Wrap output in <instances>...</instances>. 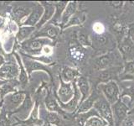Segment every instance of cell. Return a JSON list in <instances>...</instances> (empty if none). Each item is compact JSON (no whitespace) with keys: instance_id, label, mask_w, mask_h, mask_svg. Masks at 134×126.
<instances>
[{"instance_id":"10","label":"cell","mask_w":134,"mask_h":126,"mask_svg":"<svg viewBox=\"0 0 134 126\" xmlns=\"http://www.w3.org/2000/svg\"><path fill=\"white\" fill-rule=\"evenodd\" d=\"M19 76L18 66L13 63H4L0 67V78L5 80L15 79Z\"/></svg>"},{"instance_id":"7","label":"cell","mask_w":134,"mask_h":126,"mask_svg":"<svg viewBox=\"0 0 134 126\" xmlns=\"http://www.w3.org/2000/svg\"><path fill=\"white\" fill-rule=\"evenodd\" d=\"M21 55L23 56V61L24 63V65L25 66V70H26L27 73L29 75H30L33 71L40 70V71H44L51 76V73H50L49 68L46 66H44V64H42V63L37 61L32 60L31 57H29L28 55H25L23 53H21Z\"/></svg>"},{"instance_id":"18","label":"cell","mask_w":134,"mask_h":126,"mask_svg":"<svg viewBox=\"0 0 134 126\" xmlns=\"http://www.w3.org/2000/svg\"><path fill=\"white\" fill-rule=\"evenodd\" d=\"M67 4H68V2H67V1H61V2H59L58 3H54L55 12H54V15L52 18V20L49 22V24H53V23H54V24L55 25L58 23H60L63 12H64Z\"/></svg>"},{"instance_id":"3","label":"cell","mask_w":134,"mask_h":126,"mask_svg":"<svg viewBox=\"0 0 134 126\" xmlns=\"http://www.w3.org/2000/svg\"><path fill=\"white\" fill-rule=\"evenodd\" d=\"M99 89L102 92L103 95L111 105L114 104L120 99L119 88L116 82L110 81L106 83H102L99 85Z\"/></svg>"},{"instance_id":"37","label":"cell","mask_w":134,"mask_h":126,"mask_svg":"<svg viewBox=\"0 0 134 126\" xmlns=\"http://www.w3.org/2000/svg\"><path fill=\"white\" fill-rule=\"evenodd\" d=\"M3 101L2 100V101H1V103H0V108H1V107H2V104H3Z\"/></svg>"},{"instance_id":"22","label":"cell","mask_w":134,"mask_h":126,"mask_svg":"<svg viewBox=\"0 0 134 126\" xmlns=\"http://www.w3.org/2000/svg\"><path fill=\"white\" fill-rule=\"evenodd\" d=\"M31 107H32V101L30 98V96L29 94H26L23 102V104H21L19 107V108L16 110V113H21L24 117H26V114L29 113V111L31 108Z\"/></svg>"},{"instance_id":"14","label":"cell","mask_w":134,"mask_h":126,"mask_svg":"<svg viewBox=\"0 0 134 126\" xmlns=\"http://www.w3.org/2000/svg\"><path fill=\"white\" fill-rule=\"evenodd\" d=\"M76 10H77V3L74 1L69 2L65 8L64 12H63V14L61 17L60 24L62 25V27H61L62 29L65 26L67 23L69 22V20L75 15Z\"/></svg>"},{"instance_id":"1","label":"cell","mask_w":134,"mask_h":126,"mask_svg":"<svg viewBox=\"0 0 134 126\" xmlns=\"http://www.w3.org/2000/svg\"><path fill=\"white\" fill-rule=\"evenodd\" d=\"M98 112L100 117L110 126H114V120H113V113L111 109V105L105 98L99 97L96 101L93 107Z\"/></svg>"},{"instance_id":"5","label":"cell","mask_w":134,"mask_h":126,"mask_svg":"<svg viewBox=\"0 0 134 126\" xmlns=\"http://www.w3.org/2000/svg\"><path fill=\"white\" fill-rule=\"evenodd\" d=\"M75 94V89L73 82H65L60 78V86L58 89L57 97L59 103H66L72 99Z\"/></svg>"},{"instance_id":"21","label":"cell","mask_w":134,"mask_h":126,"mask_svg":"<svg viewBox=\"0 0 134 126\" xmlns=\"http://www.w3.org/2000/svg\"><path fill=\"white\" fill-rule=\"evenodd\" d=\"M14 55H15V57L17 59V61H18L19 66V68H20L19 76V83L21 84V85L25 86L28 83V81H29V77H28V75H27V71H26V70H25L22 61H21V58L19 57V56L17 53H15Z\"/></svg>"},{"instance_id":"9","label":"cell","mask_w":134,"mask_h":126,"mask_svg":"<svg viewBox=\"0 0 134 126\" xmlns=\"http://www.w3.org/2000/svg\"><path fill=\"white\" fill-rule=\"evenodd\" d=\"M44 14V8L41 4H38L35 8H34L33 11L29 14L28 18L25 19L24 22L21 24L22 26H32L35 27L40 22L42 15Z\"/></svg>"},{"instance_id":"20","label":"cell","mask_w":134,"mask_h":126,"mask_svg":"<svg viewBox=\"0 0 134 126\" xmlns=\"http://www.w3.org/2000/svg\"><path fill=\"white\" fill-rule=\"evenodd\" d=\"M45 105L46 108L48 109L49 112H61L62 109L60 107V104L56 101V99L54 98L51 94V92H48V95L46 97L45 99Z\"/></svg>"},{"instance_id":"26","label":"cell","mask_w":134,"mask_h":126,"mask_svg":"<svg viewBox=\"0 0 134 126\" xmlns=\"http://www.w3.org/2000/svg\"><path fill=\"white\" fill-rule=\"evenodd\" d=\"M78 40H79V43L81 44V45H84V46H91V41L89 39L88 35H86V34H84V33L79 34Z\"/></svg>"},{"instance_id":"2","label":"cell","mask_w":134,"mask_h":126,"mask_svg":"<svg viewBox=\"0 0 134 126\" xmlns=\"http://www.w3.org/2000/svg\"><path fill=\"white\" fill-rule=\"evenodd\" d=\"M51 43V40L47 38H31L21 43L22 48L29 55H39L41 53V50L45 45Z\"/></svg>"},{"instance_id":"36","label":"cell","mask_w":134,"mask_h":126,"mask_svg":"<svg viewBox=\"0 0 134 126\" xmlns=\"http://www.w3.org/2000/svg\"><path fill=\"white\" fill-rule=\"evenodd\" d=\"M4 64V59L2 56H0V67Z\"/></svg>"},{"instance_id":"6","label":"cell","mask_w":134,"mask_h":126,"mask_svg":"<svg viewBox=\"0 0 134 126\" xmlns=\"http://www.w3.org/2000/svg\"><path fill=\"white\" fill-rule=\"evenodd\" d=\"M60 31V29L56 25L47 23L43 27L33 34V38H47V39H56Z\"/></svg>"},{"instance_id":"23","label":"cell","mask_w":134,"mask_h":126,"mask_svg":"<svg viewBox=\"0 0 134 126\" xmlns=\"http://www.w3.org/2000/svg\"><path fill=\"white\" fill-rule=\"evenodd\" d=\"M119 69L120 68L114 67V68H108V69H106V70H103L102 72H100V80L102 82H103L104 83L111 81V78L114 77V76L117 72L116 70H119Z\"/></svg>"},{"instance_id":"29","label":"cell","mask_w":134,"mask_h":126,"mask_svg":"<svg viewBox=\"0 0 134 126\" xmlns=\"http://www.w3.org/2000/svg\"><path fill=\"white\" fill-rule=\"evenodd\" d=\"M9 125V121H8L6 111L4 108L2 109V112L0 113V126H8Z\"/></svg>"},{"instance_id":"17","label":"cell","mask_w":134,"mask_h":126,"mask_svg":"<svg viewBox=\"0 0 134 126\" xmlns=\"http://www.w3.org/2000/svg\"><path fill=\"white\" fill-rule=\"evenodd\" d=\"M113 60L114 58L111 56V54H106L103 56L98 57L95 61V67L97 70H106L110 68V66H111Z\"/></svg>"},{"instance_id":"34","label":"cell","mask_w":134,"mask_h":126,"mask_svg":"<svg viewBox=\"0 0 134 126\" xmlns=\"http://www.w3.org/2000/svg\"><path fill=\"white\" fill-rule=\"evenodd\" d=\"M106 37H105V35H99L96 37V41H97V43L99 45H104L105 43H106Z\"/></svg>"},{"instance_id":"38","label":"cell","mask_w":134,"mask_h":126,"mask_svg":"<svg viewBox=\"0 0 134 126\" xmlns=\"http://www.w3.org/2000/svg\"><path fill=\"white\" fill-rule=\"evenodd\" d=\"M106 126H110V125H108V124H107V125H106Z\"/></svg>"},{"instance_id":"30","label":"cell","mask_w":134,"mask_h":126,"mask_svg":"<svg viewBox=\"0 0 134 126\" xmlns=\"http://www.w3.org/2000/svg\"><path fill=\"white\" fill-rule=\"evenodd\" d=\"M38 108H39V103L38 102L35 103V107H34V109L31 113V116H30V119H29L28 122H31V123H35V121L38 120Z\"/></svg>"},{"instance_id":"15","label":"cell","mask_w":134,"mask_h":126,"mask_svg":"<svg viewBox=\"0 0 134 126\" xmlns=\"http://www.w3.org/2000/svg\"><path fill=\"white\" fill-rule=\"evenodd\" d=\"M98 98H99L98 94L96 93V91L93 90L91 92L90 96L79 105L78 109H77V113H85V112L91 110V109L94 107V103L98 99Z\"/></svg>"},{"instance_id":"11","label":"cell","mask_w":134,"mask_h":126,"mask_svg":"<svg viewBox=\"0 0 134 126\" xmlns=\"http://www.w3.org/2000/svg\"><path fill=\"white\" fill-rule=\"evenodd\" d=\"M25 98V93L24 92H14V93H11L9 95L6 96L7 101V108L9 110L18 108L21 103L24 102Z\"/></svg>"},{"instance_id":"19","label":"cell","mask_w":134,"mask_h":126,"mask_svg":"<svg viewBox=\"0 0 134 126\" xmlns=\"http://www.w3.org/2000/svg\"><path fill=\"white\" fill-rule=\"evenodd\" d=\"M35 29H36L35 27H32V26H21L16 35L17 40L20 43H22V42L26 40V39L29 36H30L33 33L35 32Z\"/></svg>"},{"instance_id":"33","label":"cell","mask_w":134,"mask_h":126,"mask_svg":"<svg viewBox=\"0 0 134 126\" xmlns=\"http://www.w3.org/2000/svg\"><path fill=\"white\" fill-rule=\"evenodd\" d=\"M127 36L129 37V39L132 40V42L134 44V27H132L129 29L128 33H127Z\"/></svg>"},{"instance_id":"39","label":"cell","mask_w":134,"mask_h":126,"mask_svg":"<svg viewBox=\"0 0 134 126\" xmlns=\"http://www.w3.org/2000/svg\"><path fill=\"white\" fill-rule=\"evenodd\" d=\"M85 126H88V125H85Z\"/></svg>"},{"instance_id":"25","label":"cell","mask_w":134,"mask_h":126,"mask_svg":"<svg viewBox=\"0 0 134 126\" xmlns=\"http://www.w3.org/2000/svg\"><path fill=\"white\" fill-rule=\"evenodd\" d=\"M85 125H88V126H106V125H107V124L102 119V118L92 117L86 121Z\"/></svg>"},{"instance_id":"12","label":"cell","mask_w":134,"mask_h":126,"mask_svg":"<svg viewBox=\"0 0 134 126\" xmlns=\"http://www.w3.org/2000/svg\"><path fill=\"white\" fill-rule=\"evenodd\" d=\"M76 85L81 95V103H80V104H81L83 101H85L91 94V92L90 88V84H89V81H88V79L86 77L80 76L76 79Z\"/></svg>"},{"instance_id":"16","label":"cell","mask_w":134,"mask_h":126,"mask_svg":"<svg viewBox=\"0 0 134 126\" xmlns=\"http://www.w3.org/2000/svg\"><path fill=\"white\" fill-rule=\"evenodd\" d=\"M79 77H80L79 71L76 69L72 68V67L65 66L63 67V69L61 71L60 78L65 82H73L75 81H76V79Z\"/></svg>"},{"instance_id":"4","label":"cell","mask_w":134,"mask_h":126,"mask_svg":"<svg viewBox=\"0 0 134 126\" xmlns=\"http://www.w3.org/2000/svg\"><path fill=\"white\" fill-rule=\"evenodd\" d=\"M128 107L125 105L119 99L116 103L111 105L114 126H121L122 122L126 119L128 113Z\"/></svg>"},{"instance_id":"28","label":"cell","mask_w":134,"mask_h":126,"mask_svg":"<svg viewBox=\"0 0 134 126\" xmlns=\"http://www.w3.org/2000/svg\"><path fill=\"white\" fill-rule=\"evenodd\" d=\"M14 91V87H13L11 84H8V83H3V86L0 87V95L2 97L3 95H5L10 92Z\"/></svg>"},{"instance_id":"32","label":"cell","mask_w":134,"mask_h":126,"mask_svg":"<svg viewBox=\"0 0 134 126\" xmlns=\"http://www.w3.org/2000/svg\"><path fill=\"white\" fill-rule=\"evenodd\" d=\"M108 5H110L113 8H121L123 4V2L121 1H115V2H108Z\"/></svg>"},{"instance_id":"35","label":"cell","mask_w":134,"mask_h":126,"mask_svg":"<svg viewBox=\"0 0 134 126\" xmlns=\"http://www.w3.org/2000/svg\"><path fill=\"white\" fill-rule=\"evenodd\" d=\"M121 126H134L133 123L132 119H130L129 118H126V119L122 122V124H121Z\"/></svg>"},{"instance_id":"31","label":"cell","mask_w":134,"mask_h":126,"mask_svg":"<svg viewBox=\"0 0 134 126\" xmlns=\"http://www.w3.org/2000/svg\"><path fill=\"white\" fill-rule=\"evenodd\" d=\"M124 72L125 73H133L134 72V61H127L124 66Z\"/></svg>"},{"instance_id":"8","label":"cell","mask_w":134,"mask_h":126,"mask_svg":"<svg viewBox=\"0 0 134 126\" xmlns=\"http://www.w3.org/2000/svg\"><path fill=\"white\" fill-rule=\"evenodd\" d=\"M40 4L44 8V14L42 15L40 22L38 23V24L35 26L37 30L43 27L44 25L46 24L48 22H49L50 19H52V18L54 17V12H55L54 4L49 3L48 2H41Z\"/></svg>"},{"instance_id":"13","label":"cell","mask_w":134,"mask_h":126,"mask_svg":"<svg viewBox=\"0 0 134 126\" xmlns=\"http://www.w3.org/2000/svg\"><path fill=\"white\" fill-rule=\"evenodd\" d=\"M119 50L124 60H127V61H130L129 58H131L134 55V44L129 39L128 36L121 42Z\"/></svg>"},{"instance_id":"27","label":"cell","mask_w":134,"mask_h":126,"mask_svg":"<svg viewBox=\"0 0 134 126\" xmlns=\"http://www.w3.org/2000/svg\"><path fill=\"white\" fill-rule=\"evenodd\" d=\"M14 16H15L16 19L19 20L21 19H23L24 16L28 15L29 11L26 10V8H24L23 7H20V8H16V9H14Z\"/></svg>"},{"instance_id":"24","label":"cell","mask_w":134,"mask_h":126,"mask_svg":"<svg viewBox=\"0 0 134 126\" xmlns=\"http://www.w3.org/2000/svg\"><path fill=\"white\" fill-rule=\"evenodd\" d=\"M45 119L48 122L49 124L53 125H57L60 123V119L56 113L54 112H47L45 114Z\"/></svg>"}]
</instances>
